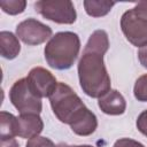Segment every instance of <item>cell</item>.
<instances>
[{"instance_id": "cell-9", "label": "cell", "mask_w": 147, "mask_h": 147, "mask_svg": "<svg viewBox=\"0 0 147 147\" xmlns=\"http://www.w3.org/2000/svg\"><path fill=\"white\" fill-rule=\"evenodd\" d=\"M98 106L102 113L113 116L122 115L126 110V101L117 90H110L99 98Z\"/></svg>"}, {"instance_id": "cell-13", "label": "cell", "mask_w": 147, "mask_h": 147, "mask_svg": "<svg viewBox=\"0 0 147 147\" xmlns=\"http://www.w3.org/2000/svg\"><path fill=\"white\" fill-rule=\"evenodd\" d=\"M115 6L114 1L107 0H85L84 8L87 15L92 17H101L107 15Z\"/></svg>"}, {"instance_id": "cell-11", "label": "cell", "mask_w": 147, "mask_h": 147, "mask_svg": "<svg viewBox=\"0 0 147 147\" xmlns=\"http://www.w3.org/2000/svg\"><path fill=\"white\" fill-rule=\"evenodd\" d=\"M0 49L1 56L7 60L15 59L21 52V44L17 36L10 31L0 32Z\"/></svg>"}, {"instance_id": "cell-10", "label": "cell", "mask_w": 147, "mask_h": 147, "mask_svg": "<svg viewBox=\"0 0 147 147\" xmlns=\"http://www.w3.org/2000/svg\"><path fill=\"white\" fill-rule=\"evenodd\" d=\"M17 118L20 138L32 139L42 132L44 122L38 114H20Z\"/></svg>"}, {"instance_id": "cell-19", "label": "cell", "mask_w": 147, "mask_h": 147, "mask_svg": "<svg viewBox=\"0 0 147 147\" xmlns=\"http://www.w3.org/2000/svg\"><path fill=\"white\" fill-rule=\"evenodd\" d=\"M134 10H136L139 15H141L142 17L147 18V0L137 2L136 7H134Z\"/></svg>"}, {"instance_id": "cell-21", "label": "cell", "mask_w": 147, "mask_h": 147, "mask_svg": "<svg viewBox=\"0 0 147 147\" xmlns=\"http://www.w3.org/2000/svg\"><path fill=\"white\" fill-rule=\"evenodd\" d=\"M1 147H20V145L14 138L8 140H1Z\"/></svg>"}, {"instance_id": "cell-3", "label": "cell", "mask_w": 147, "mask_h": 147, "mask_svg": "<svg viewBox=\"0 0 147 147\" xmlns=\"http://www.w3.org/2000/svg\"><path fill=\"white\" fill-rule=\"evenodd\" d=\"M79 49L80 39L77 33L71 31L57 32L45 46V60L53 69L67 70L74 65Z\"/></svg>"}, {"instance_id": "cell-12", "label": "cell", "mask_w": 147, "mask_h": 147, "mask_svg": "<svg viewBox=\"0 0 147 147\" xmlns=\"http://www.w3.org/2000/svg\"><path fill=\"white\" fill-rule=\"evenodd\" d=\"M0 138L1 140L14 139L18 136V118L10 113H0Z\"/></svg>"}, {"instance_id": "cell-4", "label": "cell", "mask_w": 147, "mask_h": 147, "mask_svg": "<svg viewBox=\"0 0 147 147\" xmlns=\"http://www.w3.org/2000/svg\"><path fill=\"white\" fill-rule=\"evenodd\" d=\"M34 9L46 20L59 24H72L77 18L74 3L69 0H40Z\"/></svg>"}, {"instance_id": "cell-7", "label": "cell", "mask_w": 147, "mask_h": 147, "mask_svg": "<svg viewBox=\"0 0 147 147\" xmlns=\"http://www.w3.org/2000/svg\"><path fill=\"white\" fill-rule=\"evenodd\" d=\"M52 33L53 31L48 25L34 18L24 20L16 26L17 38L30 46H36L45 42L47 39L52 38Z\"/></svg>"}, {"instance_id": "cell-2", "label": "cell", "mask_w": 147, "mask_h": 147, "mask_svg": "<svg viewBox=\"0 0 147 147\" xmlns=\"http://www.w3.org/2000/svg\"><path fill=\"white\" fill-rule=\"evenodd\" d=\"M101 51L84 47L83 55L78 62V78L83 92L91 98H101L110 88V77L103 62Z\"/></svg>"}, {"instance_id": "cell-18", "label": "cell", "mask_w": 147, "mask_h": 147, "mask_svg": "<svg viewBox=\"0 0 147 147\" xmlns=\"http://www.w3.org/2000/svg\"><path fill=\"white\" fill-rule=\"evenodd\" d=\"M113 147H145L141 142L134 140V139H130V138H121L118 140L115 141Z\"/></svg>"}, {"instance_id": "cell-22", "label": "cell", "mask_w": 147, "mask_h": 147, "mask_svg": "<svg viewBox=\"0 0 147 147\" xmlns=\"http://www.w3.org/2000/svg\"><path fill=\"white\" fill-rule=\"evenodd\" d=\"M57 147H93L91 145H68V144H59Z\"/></svg>"}, {"instance_id": "cell-1", "label": "cell", "mask_w": 147, "mask_h": 147, "mask_svg": "<svg viewBox=\"0 0 147 147\" xmlns=\"http://www.w3.org/2000/svg\"><path fill=\"white\" fill-rule=\"evenodd\" d=\"M49 103L54 115L64 124H68L74 133L86 137L91 136L98 127V118L65 83H59Z\"/></svg>"}, {"instance_id": "cell-17", "label": "cell", "mask_w": 147, "mask_h": 147, "mask_svg": "<svg viewBox=\"0 0 147 147\" xmlns=\"http://www.w3.org/2000/svg\"><path fill=\"white\" fill-rule=\"evenodd\" d=\"M136 125H137L138 131L147 137V109L144 110L142 113H140V115L137 118Z\"/></svg>"}, {"instance_id": "cell-8", "label": "cell", "mask_w": 147, "mask_h": 147, "mask_svg": "<svg viewBox=\"0 0 147 147\" xmlns=\"http://www.w3.org/2000/svg\"><path fill=\"white\" fill-rule=\"evenodd\" d=\"M30 91L39 99L49 98L57 86L56 78L42 67L32 68L26 77Z\"/></svg>"}, {"instance_id": "cell-5", "label": "cell", "mask_w": 147, "mask_h": 147, "mask_svg": "<svg viewBox=\"0 0 147 147\" xmlns=\"http://www.w3.org/2000/svg\"><path fill=\"white\" fill-rule=\"evenodd\" d=\"M9 99L20 114H40L41 99L37 98L29 88L26 77L16 80L9 91Z\"/></svg>"}, {"instance_id": "cell-20", "label": "cell", "mask_w": 147, "mask_h": 147, "mask_svg": "<svg viewBox=\"0 0 147 147\" xmlns=\"http://www.w3.org/2000/svg\"><path fill=\"white\" fill-rule=\"evenodd\" d=\"M138 59H139V62L140 64L147 69V45L141 47L139 51H138Z\"/></svg>"}, {"instance_id": "cell-14", "label": "cell", "mask_w": 147, "mask_h": 147, "mask_svg": "<svg viewBox=\"0 0 147 147\" xmlns=\"http://www.w3.org/2000/svg\"><path fill=\"white\" fill-rule=\"evenodd\" d=\"M0 6L2 11L9 15H18L24 11L26 7L25 0H1Z\"/></svg>"}, {"instance_id": "cell-15", "label": "cell", "mask_w": 147, "mask_h": 147, "mask_svg": "<svg viewBox=\"0 0 147 147\" xmlns=\"http://www.w3.org/2000/svg\"><path fill=\"white\" fill-rule=\"evenodd\" d=\"M133 94L138 101L147 102V74L140 76L136 80L133 87Z\"/></svg>"}, {"instance_id": "cell-6", "label": "cell", "mask_w": 147, "mask_h": 147, "mask_svg": "<svg viewBox=\"0 0 147 147\" xmlns=\"http://www.w3.org/2000/svg\"><path fill=\"white\" fill-rule=\"evenodd\" d=\"M121 29L127 41L133 46L141 48L147 45V18L139 15L134 8L122 15Z\"/></svg>"}, {"instance_id": "cell-16", "label": "cell", "mask_w": 147, "mask_h": 147, "mask_svg": "<svg viewBox=\"0 0 147 147\" xmlns=\"http://www.w3.org/2000/svg\"><path fill=\"white\" fill-rule=\"evenodd\" d=\"M25 147H57V146L51 139L38 136L32 139H29Z\"/></svg>"}]
</instances>
